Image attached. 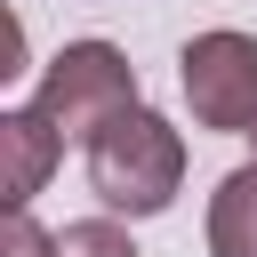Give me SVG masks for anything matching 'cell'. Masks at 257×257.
Wrapping results in <instances>:
<instances>
[{
    "label": "cell",
    "mask_w": 257,
    "mask_h": 257,
    "mask_svg": "<svg viewBox=\"0 0 257 257\" xmlns=\"http://www.w3.org/2000/svg\"><path fill=\"white\" fill-rule=\"evenodd\" d=\"M185 185V137L161 112H120L96 145H88V193L120 217H161Z\"/></svg>",
    "instance_id": "cell-1"
},
{
    "label": "cell",
    "mask_w": 257,
    "mask_h": 257,
    "mask_svg": "<svg viewBox=\"0 0 257 257\" xmlns=\"http://www.w3.org/2000/svg\"><path fill=\"white\" fill-rule=\"evenodd\" d=\"M32 112L64 137V145H96L120 112H137V64L112 40H64L40 72Z\"/></svg>",
    "instance_id": "cell-2"
},
{
    "label": "cell",
    "mask_w": 257,
    "mask_h": 257,
    "mask_svg": "<svg viewBox=\"0 0 257 257\" xmlns=\"http://www.w3.org/2000/svg\"><path fill=\"white\" fill-rule=\"evenodd\" d=\"M177 80H185V104H193L201 128L257 137V40L249 32H201V40H185Z\"/></svg>",
    "instance_id": "cell-3"
},
{
    "label": "cell",
    "mask_w": 257,
    "mask_h": 257,
    "mask_svg": "<svg viewBox=\"0 0 257 257\" xmlns=\"http://www.w3.org/2000/svg\"><path fill=\"white\" fill-rule=\"evenodd\" d=\"M56 153H64V137H56L40 112H0V201L24 209V201L48 185Z\"/></svg>",
    "instance_id": "cell-4"
},
{
    "label": "cell",
    "mask_w": 257,
    "mask_h": 257,
    "mask_svg": "<svg viewBox=\"0 0 257 257\" xmlns=\"http://www.w3.org/2000/svg\"><path fill=\"white\" fill-rule=\"evenodd\" d=\"M209 257H257V161L217 177V193H209Z\"/></svg>",
    "instance_id": "cell-5"
},
{
    "label": "cell",
    "mask_w": 257,
    "mask_h": 257,
    "mask_svg": "<svg viewBox=\"0 0 257 257\" xmlns=\"http://www.w3.org/2000/svg\"><path fill=\"white\" fill-rule=\"evenodd\" d=\"M56 257H137V241L112 225V217H80L56 233Z\"/></svg>",
    "instance_id": "cell-6"
},
{
    "label": "cell",
    "mask_w": 257,
    "mask_h": 257,
    "mask_svg": "<svg viewBox=\"0 0 257 257\" xmlns=\"http://www.w3.org/2000/svg\"><path fill=\"white\" fill-rule=\"evenodd\" d=\"M0 257H56V233H40L24 209H8V225H0Z\"/></svg>",
    "instance_id": "cell-7"
}]
</instances>
